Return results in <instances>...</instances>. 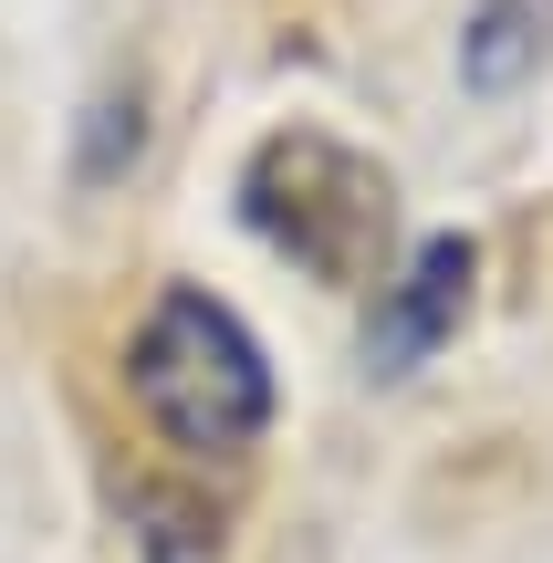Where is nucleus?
<instances>
[{
  "instance_id": "f257e3e1",
  "label": "nucleus",
  "mask_w": 553,
  "mask_h": 563,
  "mask_svg": "<svg viewBox=\"0 0 553 563\" xmlns=\"http://www.w3.org/2000/svg\"><path fill=\"white\" fill-rule=\"evenodd\" d=\"M125 397H136V418L157 428L178 460H241V449H262L283 386H272L262 334H251L220 292L167 282L136 313V334H125Z\"/></svg>"
},
{
  "instance_id": "f03ea898",
  "label": "nucleus",
  "mask_w": 553,
  "mask_h": 563,
  "mask_svg": "<svg viewBox=\"0 0 553 563\" xmlns=\"http://www.w3.org/2000/svg\"><path fill=\"white\" fill-rule=\"evenodd\" d=\"M241 220H251V241L283 251L303 282L366 292L376 262H387V230H397V178L366 146L324 136V125H283L241 167Z\"/></svg>"
},
{
  "instance_id": "7ed1b4c3",
  "label": "nucleus",
  "mask_w": 553,
  "mask_h": 563,
  "mask_svg": "<svg viewBox=\"0 0 553 563\" xmlns=\"http://www.w3.org/2000/svg\"><path fill=\"white\" fill-rule=\"evenodd\" d=\"M471 282H480V241L471 230H429V241L408 251V272L376 282V323H366V376H418V365L439 355V344L460 334V313H471Z\"/></svg>"
},
{
  "instance_id": "20e7f679",
  "label": "nucleus",
  "mask_w": 553,
  "mask_h": 563,
  "mask_svg": "<svg viewBox=\"0 0 553 563\" xmlns=\"http://www.w3.org/2000/svg\"><path fill=\"white\" fill-rule=\"evenodd\" d=\"M553 63V0H480L460 21V95L501 104Z\"/></svg>"
},
{
  "instance_id": "39448f33",
  "label": "nucleus",
  "mask_w": 553,
  "mask_h": 563,
  "mask_svg": "<svg viewBox=\"0 0 553 563\" xmlns=\"http://www.w3.org/2000/svg\"><path fill=\"white\" fill-rule=\"evenodd\" d=\"M146 136H157V115H146V84H136V74L95 84V104H84V125H74V188H115V178H136Z\"/></svg>"
},
{
  "instance_id": "423d86ee",
  "label": "nucleus",
  "mask_w": 553,
  "mask_h": 563,
  "mask_svg": "<svg viewBox=\"0 0 553 563\" xmlns=\"http://www.w3.org/2000/svg\"><path fill=\"white\" fill-rule=\"evenodd\" d=\"M125 532H136V563H220V522L157 481L125 490Z\"/></svg>"
}]
</instances>
